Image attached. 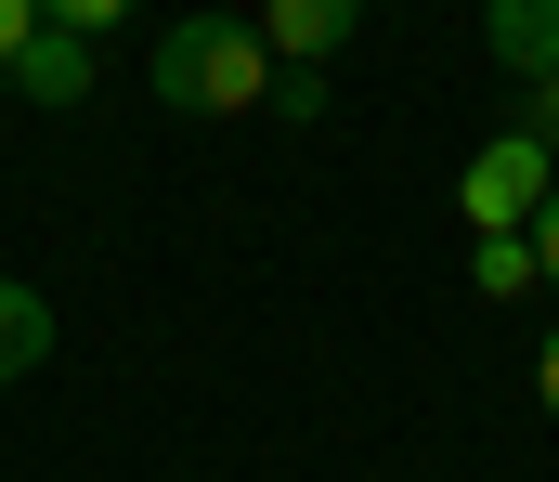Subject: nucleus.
<instances>
[{"mask_svg":"<svg viewBox=\"0 0 559 482\" xmlns=\"http://www.w3.org/2000/svg\"><path fill=\"white\" fill-rule=\"evenodd\" d=\"M143 79H156V105L169 118H248V105H274V39H261V13H182L156 52H143Z\"/></svg>","mask_w":559,"mask_h":482,"instance_id":"f257e3e1","label":"nucleus"},{"mask_svg":"<svg viewBox=\"0 0 559 482\" xmlns=\"http://www.w3.org/2000/svg\"><path fill=\"white\" fill-rule=\"evenodd\" d=\"M559 196V157L508 118L495 144H468V169H455V209H468V235H534V209Z\"/></svg>","mask_w":559,"mask_h":482,"instance_id":"f03ea898","label":"nucleus"},{"mask_svg":"<svg viewBox=\"0 0 559 482\" xmlns=\"http://www.w3.org/2000/svg\"><path fill=\"white\" fill-rule=\"evenodd\" d=\"M365 26V0H261V39H274V66H299V79H325V52Z\"/></svg>","mask_w":559,"mask_h":482,"instance_id":"7ed1b4c3","label":"nucleus"},{"mask_svg":"<svg viewBox=\"0 0 559 482\" xmlns=\"http://www.w3.org/2000/svg\"><path fill=\"white\" fill-rule=\"evenodd\" d=\"M481 52L534 92V79H559V0H481Z\"/></svg>","mask_w":559,"mask_h":482,"instance_id":"20e7f679","label":"nucleus"},{"mask_svg":"<svg viewBox=\"0 0 559 482\" xmlns=\"http://www.w3.org/2000/svg\"><path fill=\"white\" fill-rule=\"evenodd\" d=\"M13 92H26V105H79V92H92V39L39 26V39H26V66H13Z\"/></svg>","mask_w":559,"mask_h":482,"instance_id":"39448f33","label":"nucleus"},{"mask_svg":"<svg viewBox=\"0 0 559 482\" xmlns=\"http://www.w3.org/2000/svg\"><path fill=\"white\" fill-rule=\"evenodd\" d=\"M39 365H52V301L0 274V391H13V378H39Z\"/></svg>","mask_w":559,"mask_h":482,"instance_id":"423d86ee","label":"nucleus"},{"mask_svg":"<svg viewBox=\"0 0 559 482\" xmlns=\"http://www.w3.org/2000/svg\"><path fill=\"white\" fill-rule=\"evenodd\" d=\"M468 287H481V301H521V287H534V235H481V248H468Z\"/></svg>","mask_w":559,"mask_h":482,"instance_id":"0eeeda50","label":"nucleus"},{"mask_svg":"<svg viewBox=\"0 0 559 482\" xmlns=\"http://www.w3.org/2000/svg\"><path fill=\"white\" fill-rule=\"evenodd\" d=\"M39 13H52L66 39H118V26H131V0H39Z\"/></svg>","mask_w":559,"mask_h":482,"instance_id":"6e6552de","label":"nucleus"},{"mask_svg":"<svg viewBox=\"0 0 559 482\" xmlns=\"http://www.w3.org/2000/svg\"><path fill=\"white\" fill-rule=\"evenodd\" d=\"M39 26H52V13H39V0H0V79H13V66H26V39H39Z\"/></svg>","mask_w":559,"mask_h":482,"instance_id":"1a4fd4ad","label":"nucleus"},{"mask_svg":"<svg viewBox=\"0 0 559 482\" xmlns=\"http://www.w3.org/2000/svg\"><path fill=\"white\" fill-rule=\"evenodd\" d=\"M521 131H534V144L559 157V79H534V92H521Z\"/></svg>","mask_w":559,"mask_h":482,"instance_id":"9d476101","label":"nucleus"},{"mask_svg":"<svg viewBox=\"0 0 559 482\" xmlns=\"http://www.w3.org/2000/svg\"><path fill=\"white\" fill-rule=\"evenodd\" d=\"M534 274H547V287H559V196H547V209H534Z\"/></svg>","mask_w":559,"mask_h":482,"instance_id":"9b49d317","label":"nucleus"},{"mask_svg":"<svg viewBox=\"0 0 559 482\" xmlns=\"http://www.w3.org/2000/svg\"><path fill=\"white\" fill-rule=\"evenodd\" d=\"M534 404L559 418V326H547V352H534Z\"/></svg>","mask_w":559,"mask_h":482,"instance_id":"f8f14e48","label":"nucleus"}]
</instances>
